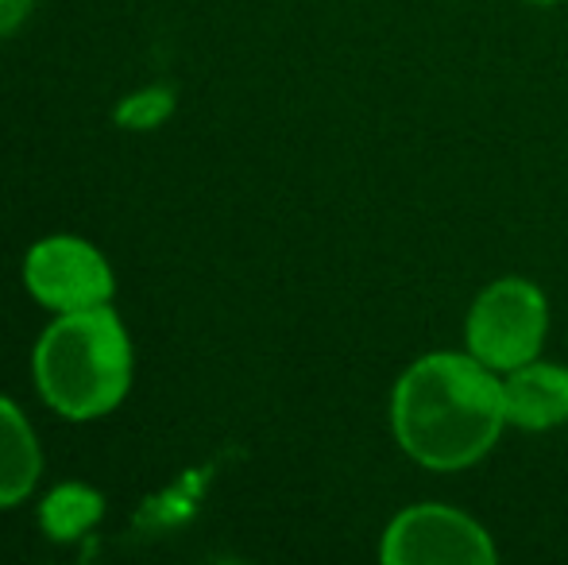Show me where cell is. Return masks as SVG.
I'll list each match as a JSON object with an SVG mask.
<instances>
[{"instance_id":"7a4b0ae2","label":"cell","mask_w":568,"mask_h":565,"mask_svg":"<svg viewBox=\"0 0 568 565\" xmlns=\"http://www.w3.org/2000/svg\"><path fill=\"white\" fill-rule=\"evenodd\" d=\"M36 384L47 407L74 423L120 407L132 384V341L109 302L47 325L36 345Z\"/></svg>"},{"instance_id":"8fae6325","label":"cell","mask_w":568,"mask_h":565,"mask_svg":"<svg viewBox=\"0 0 568 565\" xmlns=\"http://www.w3.org/2000/svg\"><path fill=\"white\" fill-rule=\"evenodd\" d=\"M530 4H557V0H530Z\"/></svg>"},{"instance_id":"ba28073f","label":"cell","mask_w":568,"mask_h":565,"mask_svg":"<svg viewBox=\"0 0 568 565\" xmlns=\"http://www.w3.org/2000/svg\"><path fill=\"white\" fill-rule=\"evenodd\" d=\"M101 515H105V500H101L98 488H85V484H59L39 504V523L54 543L82 538L85 531L98 527Z\"/></svg>"},{"instance_id":"277c9868","label":"cell","mask_w":568,"mask_h":565,"mask_svg":"<svg viewBox=\"0 0 568 565\" xmlns=\"http://www.w3.org/2000/svg\"><path fill=\"white\" fill-rule=\"evenodd\" d=\"M23 286L39 306L74 314L113 302L116 280L109 260L82 236H47L23 256Z\"/></svg>"},{"instance_id":"8992f818","label":"cell","mask_w":568,"mask_h":565,"mask_svg":"<svg viewBox=\"0 0 568 565\" xmlns=\"http://www.w3.org/2000/svg\"><path fill=\"white\" fill-rule=\"evenodd\" d=\"M503 411L510 426L554 430L568 423V369L561 364H518L503 380Z\"/></svg>"},{"instance_id":"5b68a950","label":"cell","mask_w":568,"mask_h":565,"mask_svg":"<svg viewBox=\"0 0 568 565\" xmlns=\"http://www.w3.org/2000/svg\"><path fill=\"white\" fill-rule=\"evenodd\" d=\"M379 558L387 565H491V535L445 504L406 507L390 519Z\"/></svg>"},{"instance_id":"30bf717a","label":"cell","mask_w":568,"mask_h":565,"mask_svg":"<svg viewBox=\"0 0 568 565\" xmlns=\"http://www.w3.org/2000/svg\"><path fill=\"white\" fill-rule=\"evenodd\" d=\"M31 4H36V0H0V39L12 36V31L28 20Z\"/></svg>"},{"instance_id":"9c48e42d","label":"cell","mask_w":568,"mask_h":565,"mask_svg":"<svg viewBox=\"0 0 568 565\" xmlns=\"http://www.w3.org/2000/svg\"><path fill=\"white\" fill-rule=\"evenodd\" d=\"M174 109V93L171 90H140L132 98H124V105L116 109V121L124 129H135V132H148L155 124H163Z\"/></svg>"},{"instance_id":"52a82bcc","label":"cell","mask_w":568,"mask_h":565,"mask_svg":"<svg viewBox=\"0 0 568 565\" xmlns=\"http://www.w3.org/2000/svg\"><path fill=\"white\" fill-rule=\"evenodd\" d=\"M39 468H43V457H39V442L28 418L12 400L0 395V512L31 496Z\"/></svg>"},{"instance_id":"3957f363","label":"cell","mask_w":568,"mask_h":565,"mask_svg":"<svg viewBox=\"0 0 568 565\" xmlns=\"http://www.w3.org/2000/svg\"><path fill=\"white\" fill-rule=\"evenodd\" d=\"M549 330L546 294L530 280H495L479 291L471 302L468 322H464V341L468 353L491 372H510L518 364L538 361V349Z\"/></svg>"},{"instance_id":"6da1fadb","label":"cell","mask_w":568,"mask_h":565,"mask_svg":"<svg viewBox=\"0 0 568 565\" xmlns=\"http://www.w3.org/2000/svg\"><path fill=\"white\" fill-rule=\"evenodd\" d=\"M503 423V380L471 353L422 356L398 376L390 395L398 445L434 473H456L487 457Z\"/></svg>"}]
</instances>
